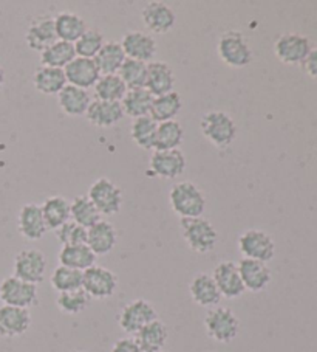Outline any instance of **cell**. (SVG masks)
I'll return each mask as SVG.
<instances>
[{
    "label": "cell",
    "mask_w": 317,
    "mask_h": 352,
    "mask_svg": "<svg viewBox=\"0 0 317 352\" xmlns=\"http://www.w3.org/2000/svg\"><path fill=\"white\" fill-rule=\"evenodd\" d=\"M169 204L180 219L201 217L206 210V196L192 182H178L170 188Z\"/></svg>",
    "instance_id": "obj_1"
},
{
    "label": "cell",
    "mask_w": 317,
    "mask_h": 352,
    "mask_svg": "<svg viewBox=\"0 0 317 352\" xmlns=\"http://www.w3.org/2000/svg\"><path fill=\"white\" fill-rule=\"evenodd\" d=\"M203 137L218 149H226L237 137V124L229 113L223 111H211L204 113L200 121Z\"/></svg>",
    "instance_id": "obj_2"
},
{
    "label": "cell",
    "mask_w": 317,
    "mask_h": 352,
    "mask_svg": "<svg viewBox=\"0 0 317 352\" xmlns=\"http://www.w3.org/2000/svg\"><path fill=\"white\" fill-rule=\"evenodd\" d=\"M180 230L183 239L186 241L191 250L195 253L204 254L215 248L218 242V233L212 223L201 217H191V219H180Z\"/></svg>",
    "instance_id": "obj_3"
},
{
    "label": "cell",
    "mask_w": 317,
    "mask_h": 352,
    "mask_svg": "<svg viewBox=\"0 0 317 352\" xmlns=\"http://www.w3.org/2000/svg\"><path fill=\"white\" fill-rule=\"evenodd\" d=\"M204 329L214 342L231 343L239 336L240 321L229 307H212L204 317Z\"/></svg>",
    "instance_id": "obj_4"
},
{
    "label": "cell",
    "mask_w": 317,
    "mask_h": 352,
    "mask_svg": "<svg viewBox=\"0 0 317 352\" xmlns=\"http://www.w3.org/2000/svg\"><path fill=\"white\" fill-rule=\"evenodd\" d=\"M217 53L224 64L233 69H243L251 64L253 50L240 32H226L217 44Z\"/></svg>",
    "instance_id": "obj_5"
},
{
    "label": "cell",
    "mask_w": 317,
    "mask_h": 352,
    "mask_svg": "<svg viewBox=\"0 0 317 352\" xmlns=\"http://www.w3.org/2000/svg\"><path fill=\"white\" fill-rule=\"evenodd\" d=\"M0 301L5 306H13L21 309H30L38 305L39 294L38 286L16 278L14 275L7 276L0 283Z\"/></svg>",
    "instance_id": "obj_6"
},
{
    "label": "cell",
    "mask_w": 317,
    "mask_h": 352,
    "mask_svg": "<svg viewBox=\"0 0 317 352\" xmlns=\"http://www.w3.org/2000/svg\"><path fill=\"white\" fill-rule=\"evenodd\" d=\"M87 197L96 206V210L99 211L101 216L117 214L119 213L121 206H123V191L110 179L106 177L97 179L91 184Z\"/></svg>",
    "instance_id": "obj_7"
},
{
    "label": "cell",
    "mask_w": 317,
    "mask_h": 352,
    "mask_svg": "<svg viewBox=\"0 0 317 352\" xmlns=\"http://www.w3.org/2000/svg\"><path fill=\"white\" fill-rule=\"evenodd\" d=\"M158 320L156 309L152 306L148 300H133L121 309L118 323L119 327L129 336H137V333L148 326L152 321Z\"/></svg>",
    "instance_id": "obj_8"
},
{
    "label": "cell",
    "mask_w": 317,
    "mask_h": 352,
    "mask_svg": "<svg viewBox=\"0 0 317 352\" xmlns=\"http://www.w3.org/2000/svg\"><path fill=\"white\" fill-rule=\"evenodd\" d=\"M239 250L243 258L268 263L276 254V244L263 230H246L239 238Z\"/></svg>",
    "instance_id": "obj_9"
},
{
    "label": "cell",
    "mask_w": 317,
    "mask_h": 352,
    "mask_svg": "<svg viewBox=\"0 0 317 352\" xmlns=\"http://www.w3.org/2000/svg\"><path fill=\"white\" fill-rule=\"evenodd\" d=\"M118 278L112 270L101 265H93L84 272L82 289L90 298L106 300L117 292Z\"/></svg>",
    "instance_id": "obj_10"
},
{
    "label": "cell",
    "mask_w": 317,
    "mask_h": 352,
    "mask_svg": "<svg viewBox=\"0 0 317 352\" xmlns=\"http://www.w3.org/2000/svg\"><path fill=\"white\" fill-rule=\"evenodd\" d=\"M47 272L45 254L36 248H27L16 254L14 258V276L38 286L44 281Z\"/></svg>",
    "instance_id": "obj_11"
},
{
    "label": "cell",
    "mask_w": 317,
    "mask_h": 352,
    "mask_svg": "<svg viewBox=\"0 0 317 352\" xmlns=\"http://www.w3.org/2000/svg\"><path fill=\"white\" fill-rule=\"evenodd\" d=\"M149 168L156 177L174 180L185 173L186 157L180 149L154 151L149 160Z\"/></svg>",
    "instance_id": "obj_12"
},
{
    "label": "cell",
    "mask_w": 317,
    "mask_h": 352,
    "mask_svg": "<svg viewBox=\"0 0 317 352\" xmlns=\"http://www.w3.org/2000/svg\"><path fill=\"white\" fill-rule=\"evenodd\" d=\"M311 52L309 41L301 34L286 33L276 41L274 44V53L277 59L283 64H301L307 59Z\"/></svg>",
    "instance_id": "obj_13"
},
{
    "label": "cell",
    "mask_w": 317,
    "mask_h": 352,
    "mask_svg": "<svg viewBox=\"0 0 317 352\" xmlns=\"http://www.w3.org/2000/svg\"><path fill=\"white\" fill-rule=\"evenodd\" d=\"M212 278H214L217 287L224 298L234 300L245 294V286H243L239 265L233 263V261H222L214 269Z\"/></svg>",
    "instance_id": "obj_14"
},
{
    "label": "cell",
    "mask_w": 317,
    "mask_h": 352,
    "mask_svg": "<svg viewBox=\"0 0 317 352\" xmlns=\"http://www.w3.org/2000/svg\"><path fill=\"white\" fill-rule=\"evenodd\" d=\"M64 74L67 78V84L84 90L95 87V84L101 78V72L97 70L95 59L78 56L65 67Z\"/></svg>",
    "instance_id": "obj_15"
},
{
    "label": "cell",
    "mask_w": 317,
    "mask_h": 352,
    "mask_svg": "<svg viewBox=\"0 0 317 352\" xmlns=\"http://www.w3.org/2000/svg\"><path fill=\"white\" fill-rule=\"evenodd\" d=\"M143 22L148 30L156 34H166L176 22L175 11L164 2H149L141 11Z\"/></svg>",
    "instance_id": "obj_16"
},
{
    "label": "cell",
    "mask_w": 317,
    "mask_h": 352,
    "mask_svg": "<svg viewBox=\"0 0 317 352\" xmlns=\"http://www.w3.org/2000/svg\"><path fill=\"white\" fill-rule=\"evenodd\" d=\"M30 326H32V314L28 309L0 306V337H21L30 329Z\"/></svg>",
    "instance_id": "obj_17"
},
{
    "label": "cell",
    "mask_w": 317,
    "mask_h": 352,
    "mask_svg": "<svg viewBox=\"0 0 317 352\" xmlns=\"http://www.w3.org/2000/svg\"><path fill=\"white\" fill-rule=\"evenodd\" d=\"M19 233L28 241H39L48 232L47 223L42 214V208L38 204H25L17 216Z\"/></svg>",
    "instance_id": "obj_18"
},
{
    "label": "cell",
    "mask_w": 317,
    "mask_h": 352,
    "mask_svg": "<svg viewBox=\"0 0 317 352\" xmlns=\"http://www.w3.org/2000/svg\"><path fill=\"white\" fill-rule=\"evenodd\" d=\"M237 265H239V272H240L245 290L257 294L270 286L271 270L270 267L266 265V263L243 258Z\"/></svg>",
    "instance_id": "obj_19"
},
{
    "label": "cell",
    "mask_w": 317,
    "mask_h": 352,
    "mask_svg": "<svg viewBox=\"0 0 317 352\" xmlns=\"http://www.w3.org/2000/svg\"><path fill=\"white\" fill-rule=\"evenodd\" d=\"M121 47L129 59H137L148 63L156 53V41L154 36L144 32H129L124 34L123 41H121Z\"/></svg>",
    "instance_id": "obj_20"
},
{
    "label": "cell",
    "mask_w": 317,
    "mask_h": 352,
    "mask_svg": "<svg viewBox=\"0 0 317 352\" xmlns=\"http://www.w3.org/2000/svg\"><path fill=\"white\" fill-rule=\"evenodd\" d=\"M27 44L34 52H44L45 48L58 41L56 28H54V17L40 16L30 23L27 30Z\"/></svg>",
    "instance_id": "obj_21"
},
{
    "label": "cell",
    "mask_w": 317,
    "mask_h": 352,
    "mask_svg": "<svg viewBox=\"0 0 317 352\" xmlns=\"http://www.w3.org/2000/svg\"><path fill=\"white\" fill-rule=\"evenodd\" d=\"M189 294H191L195 305L209 309L217 307L223 298L214 278L207 273H198L192 278L191 284H189Z\"/></svg>",
    "instance_id": "obj_22"
},
{
    "label": "cell",
    "mask_w": 317,
    "mask_h": 352,
    "mask_svg": "<svg viewBox=\"0 0 317 352\" xmlns=\"http://www.w3.org/2000/svg\"><path fill=\"white\" fill-rule=\"evenodd\" d=\"M175 74L167 63L163 60H152L148 64V81L145 89L154 96H161L174 92Z\"/></svg>",
    "instance_id": "obj_23"
},
{
    "label": "cell",
    "mask_w": 317,
    "mask_h": 352,
    "mask_svg": "<svg viewBox=\"0 0 317 352\" xmlns=\"http://www.w3.org/2000/svg\"><path fill=\"white\" fill-rule=\"evenodd\" d=\"M85 117L96 127H112L124 118V111L121 102L95 100L90 102Z\"/></svg>",
    "instance_id": "obj_24"
},
{
    "label": "cell",
    "mask_w": 317,
    "mask_h": 352,
    "mask_svg": "<svg viewBox=\"0 0 317 352\" xmlns=\"http://www.w3.org/2000/svg\"><path fill=\"white\" fill-rule=\"evenodd\" d=\"M117 230L108 221L101 219L87 230V245L96 256H104V254L110 253L117 245Z\"/></svg>",
    "instance_id": "obj_25"
},
{
    "label": "cell",
    "mask_w": 317,
    "mask_h": 352,
    "mask_svg": "<svg viewBox=\"0 0 317 352\" xmlns=\"http://www.w3.org/2000/svg\"><path fill=\"white\" fill-rule=\"evenodd\" d=\"M90 102L91 100L87 90L70 86V84H67L58 95V104L60 111L70 115V117H81V115H85Z\"/></svg>",
    "instance_id": "obj_26"
},
{
    "label": "cell",
    "mask_w": 317,
    "mask_h": 352,
    "mask_svg": "<svg viewBox=\"0 0 317 352\" xmlns=\"http://www.w3.org/2000/svg\"><path fill=\"white\" fill-rule=\"evenodd\" d=\"M54 28H56L58 41L70 42V44H75L89 30L82 17L71 11H62L54 17Z\"/></svg>",
    "instance_id": "obj_27"
},
{
    "label": "cell",
    "mask_w": 317,
    "mask_h": 352,
    "mask_svg": "<svg viewBox=\"0 0 317 352\" xmlns=\"http://www.w3.org/2000/svg\"><path fill=\"white\" fill-rule=\"evenodd\" d=\"M96 254L90 250L87 244L81 245H67L59 252V264L69 269L85 272L90 267L96 265Z\"/></svg>",
    "instance_id": "obj_28"
},
{
    "label": "cell",
    "mask_w": 317,
    "mask_h": 352,
    "mask_svg": "<svg viewBox=\"0 0 317 352\" xmlns=\"http://www.w3.org/2000/svg\"><path fill=\"white\" fill-rule=\"evenodd\" d=\"M126 59L127 56L121 47V42L110 41L102 45L99 53L96 54L95 63L101 75H117Z\"/></svg>",
    "instance_id": "obj_29"
},
{
    "label": "cell",
    "mask_w": 317,
    "mask_h": 352,
    "mask_svg": "<svg viewBox=\"0 0 317 352\" xmlns=\"http://www.w3.org/2000/svg\"><path fill=\"white\" fill-rule=\"evenodd\" d=\"M169 329L161 320H155L139 331L135 340L144 352H161L167 343Z\"/></svg>",
    "instance_id": "obj_30"
},
{
    "label": "cell",
    "mask_w": 317,
    "mask_h": 352,
    "mask_svg": "<svg viewBox=\"0 0 317 352\" xmlns=\"http://www.w3.org/2000/svg\"><path fill=\"white\" fill-rule=\"evenodd\" d=\"M40 208L47 228L53 230V232H56L59 227H62L65 222L70 221V202L64 196H59V194L45 199Z\"/></svg>",
    "instance_id": "obj_31"
},
{
    "label": "cell",
    "mask_w": 317,
    "mask_h": 352,
    "mask_svg": "<svg viewBox=\"0 0 317 352\" xmlns=\"http://www.w3.org/2000/svg\"><path fill=\"white\" fill-rule=\"evenodd\" d=\"M155 96L152 95L148 89H130L127 90L121 106H123L124 115H129L130 118H141L150 115L152 102H154Z\"/></svg>",
    "instance_id": "obj_32"
},
{
    "label": "cell",
    "mask_w": 317,
    "mask_h": 352,
    "mask_svg": "<svg viewBox=\"0 0 317 352\" xmlns=\"http://www.w3.org/2000/svg\"><path fill=\"white\" fill-rule=\"evenodd\" d=\"M34 89L44 95H59L60 90L67 86V78L62 69L53 67H39L33 76Z\"/></svg>",
    "instance_id": "obj_33"
},
{
    "label": "cell",
    "mask_w": 317,
    "mask_h": 352,
    "mask_svg": "<svg viewBox=\"0 0 317 352\" xmlns=\"http://www.w3.org/2000/svg\"><path fill=\"white\" fill-rule=\"evenodd\" d=\"M185 140V129L176 120L158 123L154 151H170L178 149Z\"/></svg>",
    "instance_id": "obj_34"
},
{
    "label": "cell",
    "mask_w": 317,
    "mask_h": 352,
    "mask_svg": "<svg viewBox=\"0 0 317 352\" xmlns=\"http://www.w3.org/2000/svg\"><path fill=\"white\" fill-rule=\"evenodd\" d=\"M76 58L75 44L64 41H56L44 52L40 53V64L44 67H53V69H65L73 59Z\"/></svg>",
    "instance_id": "obj_35"
},
{
    "label": "cell",
    "mask_w": 317,
    "mask_h": 352,
    "mask_svg": "<svg viewBox=\"0 0 317 352\" xmlns=\"http://www.w3.org/2000/svg\"><path fill=\"white\" fill-rule=\"evenodd\" d=\"M183 109V100L178 92H169L166 95L155 96L154 102H152L150 117L154 118L156 123H164V121L175 120L176 115L181 112Z\"/></svg>",
    "instance_id": "obj_36"
},
{
    "label": "cell",
    "mask_w": 317,
    "mask_h": 352,
    "mask_svg": "<svg viewBox=\"0 0 317 352\" xmlns=\"http://www.w3.org/2000/svg\"><path fill=\"white\" fill-rule=\"evenodd\" d=\"M70 219L89 230L101 221V213L87 196H76L70 204Z\"/></svg>",
    "instance_id": "obj_37"
},
{
    "label": "cell",
    "mask_w": 317,
    "mask_h": 352,
    "mask_svg": "<svg viewBox=\"0 0 317 352\" xmlns=\"http://www.w3.org/2000/svg\"><path fill=\"white\" fill-rule=\"evenodd\" d=\"M127 92L126 84L117 75H101L99 80L95 84V96L101 101H113L121 102Z\"/></svg>",
    "instance_id": "obj_38"
},
{
    "label": "cell",
    "mask_w": 317,
    "mask_h": 352,
    "mask_svg": "<svg viewBox=\"0 0 317 352\" xmlns=\"http://www.w3.org/2000/svg\"><path fill=\"white\" fill-rule=\"evenodd\" d=\"M156 121L148 115V117L135 118L130 126V137L139 148L145 151H154L155 135H156Z\"/></svg>",
    "instance_id": "obj_39"
},
{
    "label": "cell",
    "mask_w": 317,
    "mask_h": 352,
    "mask_svg": "<svg viewBox=\"0 0 317 352\" xmlns=\"http://www.w3.org/2000/svg\"><path fill=\"white\" fill-rule=\"evenodd\" d=\"M148 64L149 63L129 58L124 60V64L121 65L118 72V76L126 84L127 90L145 87V81H148Z\"/></svg>",
    "instance_id": "obj_40"
},
{
    "label": "cell",
    "mask_w": 317,
    "mask_h": 352,
    "mask_svg": "<svg viewBox=\"0 0 317 352\" xmlns=\"http://www.w3.org/2000/svg\"><path fill=\"white\" fill-rule=\"evenodd\" d=\"M82 276L84 272H79L75 269H69V267L58 265L51 273V286L59 294L62 292H71V290L82 289Z\"/></svg>",
    "instance_id": "obj_41"
},
{
    "label": "cell",
    "mask_w": 317,
    "mask_h": 352,
    "mask_svg": "<svg viewBox=\"0 0 317 352\" xmlns=\"http://www.w3.org/2000/svg\"><path fill=\"white\" fill-rule=\"evenodd\" d=\"M90 302V296L85 294L84 289L71 290V292H62L58 295L56 306L60 312L67 315H78L81 314L84 309H87Z\"/></svg>",
    "instance_id": "obj_42"
},
{
    "label": "cell",
    "mask_w": 317,
    "mask_h": 352,
    "mask_svg": "<svg viewBox=\"0 0 317 352\" xmlns=\"http://www.w3.org/2000/svg\"><path fill=\"white\" fill-rule=\"evenodd\" d=\"M104 44H106V41H104V36L97 32V30H87V32L75 42L76 56L95 59Z\"/></svg>",
    "instance_id": "obj_43"
},
{
    "label": "cell",
    "mask_w": 317,
    "mask_h": 352,
    "mask_svg": "<svg viewBox=\"0 0 317 352\" xmlns=\"http://www.w3.org/2000/svg\"><path fill=\"white\" fill-rule=\"evenodd\" d=\"M54 233H56V238L62 247L87 244V228L78 226L71 219L65 222L62 227H59Z\"/></svg>",
    "instance_id": "obj_44"
},
{
    "label": "cell",
    "mask_w": 317,
    "mask_h": 352,
    "mask_svg": "<svg viewBox=\"0 0 317 352\" xmlns=\"http://www.w3.org/2000/svg\"><path fill=\"white\" fill-rule=\"evenodd\" d=\"M112 352H144L135 338L126 337L119 338L112 346Z\"/></svg>",
    "instance_id": "obj_45"
},
{
    "label": "cell",
    "mask_w": 317,
    "mask_h": 352,
    "mask_svg": "<svg viewBox=\"0 0 317 352\" xmlns=\"http://www.w3.org/2000/svg\"><path fill=\"white\" fill-rule=\"evenodd\" d=\"M303 67H305V72H307L313 80H317V48H314V50H311L308 53L307 59L303 60Z\"/></svg>",
    "instance_id": "obj_46"
},
{
    "label": "cell",
    "mask_w": 317,
    "mask_h": 352,
    "mask_svg": "<svg viewBox=\"0 0 317 352\" xmlns=\"http://www.w3.org/2000/svg\"><path fill=\"white\" fill-rule=\"evenodd\" d=\"M3 84H5V70H3V67L0 65V90H2Z\"/></svg>",
    "instance_id": "obj_47"
},
{
    "label": "cell",
    "mask_w": 317,
    "mask_h": 352,
    "mask_svg": "<svg viewBox=\"0 0 317 352\" xmlns=\"http://www.w3.org/2000/svg\"><path fill=\"white\" fill-rule=\"evenodd\" d=\"M75 352H84V351H75Z\"/></svg>",
    "instance_id": "obj_48"
},
{
    "label": "cell",
    "mask_w": 317,
    "mask_h": 352,
    "mask_svg": "<svg viewBox=\"0 0 317 352\" xmlns=\"http://www.w3.org/2000/svg\"><path fill=\"white\" fill-rule=\"evenodd\" d=\"M161 352H163V351H161Z\"/></svg>",
    "instance_id": "obj_49"
}]
</instances>
